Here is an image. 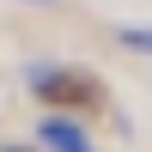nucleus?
<instances>
[{"label": "nucleus", "instance_id": "f257e3e1", "mask_svg": "<svg viewBox=\"0 0 152 152\" xmlns=\"http://www.w3.org/2000/svg\"><path fill=\"white\" fill-rule=\"evenodd\" d=\"M43 146H55V152H91L85 128H73L67 116H49V122H43Z\"/></svg>", "mask_w": 152, "mask_h": 152}, {"label": "nucleus", "instance_id": "f03ea898", "mask_svg": "<svg viewBox=\"0 0 152 152\" xmlns=\"http://www.w3.org/2000/svg\"><path fill=\"white\" fill-rule=\"evenodd\" d=\"M122 43H134V49H152V24H128V31H122Z\"/></svg>", "mask_w": 152, "mask_h": 152}, {"label": "nucleus", "instance_id": "7ed1b4c3", "mask_svg": "<svg viewBox=\"0 0 152 152\" xmlns=\"http://www.w3.org/2000/svg\"><path fill=\"white\" fill-rule=\"evenodd\" d=\"M37 6H49V0H37Z\"/></svg>", "mask_w": 152, "mask_h": 152}]
</instances>
